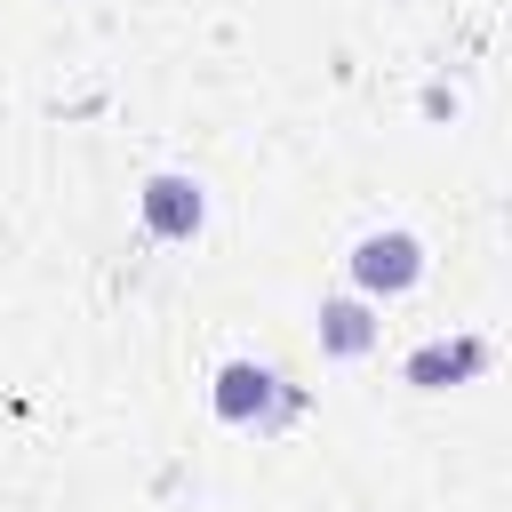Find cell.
Masks as SVG:
<instances>
[{
    "label": "cell",
    "mask_w": 512,
    "mask_h": 512,
    "mask_svg": "<svg viewBox=\"0 0 512 512\" xmlns=\"http://www.w3.org/2000/svg\"><path fill=\"white\" fill-rule=\"evenodd\" d=\"M208 408H216V424L224 432H256V440H280L304 408H312V392L304 384H288L272 360H224L216 376H208Z\"/></svg>",
    "instance_id": "obj_1"
},
{
    "label": "cell",
    "mask_w": 512,
    "mask_h": 512,
    "mask_svg": "<svg viewBox=\"0 0 512 512\" xmlns=\"http://www.w3.org/2000/svg\"><path fill=\"white\" fill-rule=\"evenodd\" d=\"M424 240L408 232V224H376V232H360L352 240V256H344V272H352V296H368V304H392V296H408L416 280H424Z\"/></svg>",
    "instance_id": "obj_2"
},
{
    "label": "cell",
    "mask_w": 512,
    "mask_h": 512,
    "mask_svg": "<svg viewBox=\"0 0 512 512\" xmlns=\"http://www.w3.org/2000/svg\"><path fill=\"white\" fill-rule=\"evenodd\" d=\"M136 224H144V240L184 248V240H200V224H208V192H200L184 168H160V176L136 184Z\"/></svg>",
    "instance_id": "obj_3"
},
{
    "label": "cell",
    "mask_w": 512,
    "mask_h": 512,
    "mask_svg": "<svg viewBox=\"0 0 512 512\" xmlns=\"http://www.w3.org/2000/svg\"><path fill=\"white\" fill-rule=\"evenodd\" d=\"M488 360H496V344L488 336H424L408 360H400V384L408 392H456V384H480L488 376Z\"/></svg>",
    "instance_id": "obj_4"
},
{
    "label": "cell",
    "mask_w": 512,
    "mask_h": 512,
    "mask_svg": "<svg viewBox=\"0 0 512 512\" xmlns=\"http://www.w3.org/2000/svg\"><path fill=\"white\" fill-rule=\"evenodd\" d=\"M312 336H320V352H328V360H368V352L384 344V320H376V304H368V296H320Z\"/></svg>",
    "instance_id": "obj_5"
}]
</instances>
